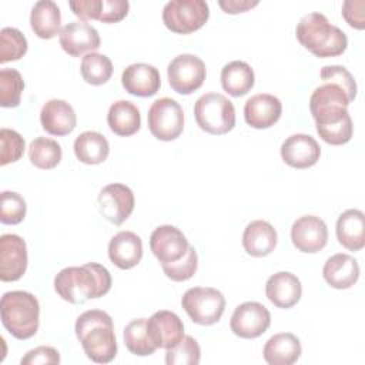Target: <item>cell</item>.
<instances>
[{"label": "cell", "mask_w": 365, "mask_h": 365, "mask_svg": "<svg viewBox=\"0 0 365 365\" xmlns=\"http://www.w3.org/2000/svg\"><path fill=\"white\" fill-rule=\"evenodd\" d=\"M200 345L190 335H184V338L175 346L165 349L167 365H197L200 364Z\"/></svg>", "instance_id": "obj_37"}, {"label": "cell", "mask_w": 365, "mask_h": 365, "mask_svg": "<svg viewBox=\"0 0 365 365\" xmlns=\"http://www.w3.org/2000/svg\"><path fill=\"white\" fill-rule=\"evenodd\" d=\"M198 267V255L192 245L188 247L187 252L182 258L174 261V262H164L161 264V268L167 278H170L174 282H182L190 279Z\"/></svg>", "instance_id": "obj_38"}, {"label": "cell", "mask_w": 365, "mask_h": 365, "mask_svg": "<svg viewBox=\"0 0 365 365\" xmlns=\"http://www.w3.org/2000/svg\"><path fill=\"white\" fill-rule=\"evenodd\" d=\"M194 117L198 127L212 135L227 134L235 125L234 104L220 93L202 94L194 104Z\"/></svg>", "instance_id": "obj_5"}, {"label": "cell", "mask_w": 365, "mask_h": 365, "mask_svg": "<svg viewBox=\"0 0 365 365\" xmlns=\"http://www.w3.org/2000/svg\"><path fill=\"white\" fill-rule=\"evenodd\" d=\"M297 40L319 58L341 56L348 47L346 34L318 11L305 14L297 24Z\"/></svg>", "instance_id": "obj_3"}, {"label": "cell", "mask_w": 365, "mask_h": 365, "mask_svg": "<svg viewBox=\"0 0 365 365\" xmlns=\"http://www.w3.org/2000/svg\"><path fill=\"white\" fill-rule=\"evenodd\" d=\"M27 205L24 198L14 191H3L0 195V221L3 224L16 225L26 217Z\"/></svg>", "instance_id": "obj_39"}, {"label": "cell", "mask_w": 365, "mask_h": 365, "mask_svg": "<svg viewBox=\"0 0 365 365\" xmlns=\"http://www.w3.org/2000/svg\"><path fill=\"white\" fill-rule=\"evenodd\" d=\"M27 53V38L14 27H4L0 31V63L20 60Z\"/></svg>", "instance_id": "obj_36"}, {"label": "cell", "mask_w": 365, "mask_h": 365, "mask_svg": "<svg viewBox=\"0 0 365 365\" xmlns=\"http://www.w3.org/2000/svg\"><path fill=\"white\" fill-rule=\"evenodd\" d=\"M254 70L245 61H230L221 70V86L232 97L245 96L254 87Z\"/></svg>", "instance_id": "obj_30"}, {"label": "cell", "mask_w": 365, "mask_h": 365, "mask_svg": "<svg viewBox=\"0 0 365 365\" xmlns=\"http://www.w3.org/2000/svg\"><path fill=\"white\" fill-rule=\"evenodd\" d=\"M319 76L324 83H332L341 87L351 101H354V98L356 97L355 78L344 66H324Z\"/></svg>", "instance_id": "obj_41"}, {"label": "cell", "mask_w": 365, "mask_h": 365, "mask_svg": "<svg viewBox=\"0 0 365 365\" xmlns=\"http://www.w3.org/2000/svg\"><path fill=\"white\" fill-rule=\"evenodd\" d=\"M301 352V342L294 334L279 332L265 342L262 356L269 365H292L299 359Z\"/></svg>", "instance_id": "obj_26"}, {"label": "cell", "mask_w": 365, "mask_h": 365, "mask_svg": "<svg viewBox=\"0 0 365 365\" xmlns=\"http://www.w3.org/2000/svg\"><path fill=\"white\" fill-rule=\"evenodd\" d=\"M210 17L208 3L204 0H171L163 9L164 26L177 34L200 30Z\"/></svg>", "instance_id": "obj_7"}, {"label": "cell", "mask_w": 365, "mask_h": 365, "mask_svg": "<svg viewBox=\"0 0 365 365\" xmlns=\"http://www.w3.org/2000/svg\"><path fill=\"white\" fill-rule=\"evenodd\" d=\"M364 9H365L364 0H348L342 4V17L351 27L356 30H364L365 29Z\"/></svg>", "instance_id": "obj_46"}, {"label": "cell", "mask_w": 365, "mask_h": 365, "mask_svg": "<svg viewBox=\"0 0 365 365\" xmlns=\"http://www.w3.org/2000/svg\"><path fill=\"white\" fill-rule=\"evenodd\" d=\"M282 114V103L278 97L267 93L255 94L245 101L244 118L252 128L262 130L272 127Z\"/></svg>", "instance_id": "obj_19"}, {"label": "cell", "mask_w": 365, "mask_h": 365, "mask_svg": "<svg viewBox=\"0 0 365 365\" xmlns=\"http://www.w3.org/2000/svg\"><path fill=\"white\" fill-rule=\"evenodd\" d=\"M0 165L4 167L10 163L19 161L26 150L24 138L16 131L10 128L0 130Z\"/></svg>", "instance_id": "obj_40"}, {"label": "cell", "mask_w": 365, "mask_h": 365, "mask_svg": "<svg viewBox=\"0 0 365 365\" xmlns=\"http://www.w3.org/2000/svg\"><path fill=\"white\" fill-rule=\"evenodd\" d=\"M271 324L269 311L259 302L247 301L240 304L230 321L231 331L244 339H252L262 335Z\"/></svg>", "instance_id": "obj_11"}, {"label": "cell", "mask_w": 365, "mask_h": 365, "mask_svg": "<svg viewBox=\"0 0 365 365\" xmlns=\"http://www.w3.org/2000/svg\"><path fill=\"white\" fill-rule=\"evenodd\" d=\"M291 241L298 251L315 254L328 242V227L317 215H302L291 227Z\"/></svg>", "instance_id": "obj_14"}, {"label": "cell", "mask_w": 365, "mask_h": 365, "mask_svg": "<svg viewBox=\"0 0 365 365\" xmlns=\"http://www.w3.org/2000/svg\"><path fill=\"white\" fill-rule=\"evenodd\" d=\"M282 161L292 168H309L315 165L321 155V147L317 140L308 134H292L284 140L279 148Z\"/></svg>", "instance_id": "obj_16"}, {"label": "cell", "mask_w": 365, "mask_h": 365, "mask_svg": "<svg viewBox=\"0 0 365 365\" xmlns=\"http://www.w3.org/2000/svg\"><path fill=\"white\" fill-rule=\"evenodd\" d=\"M24 90V80L14 68L0 70V106L4 108H14L20 104L21 93Z\"/></svg>", "instance_id": "obj_35"}, {"label": "cell", "mask_w": 365, "mask_h": 365, "mask_svg": "<svg viewBox=\"0 0 365 365\" xmlns=\"http://www.w3.org/2000/svg\"><path fill=\"white\" fill-rule=\"evenodd\" d=\"M40 123L46 133L51 135H67L77 125L74 108L64 100L51 98L40 111Z\"/></svg>", "instance_id": "obj_22"}, {"label": "cell", "mask_w": 365, "mask_h": 365, "mask_svg": "<svg viewBox=\"0 0 365 365\" xmlns=\"http://www.w3.org/2000/svg\"><path fill=\"white\" fill-rule=\"evenodd\" d=\"M218 6L228 14H238L248 11L258 6V1H251V0H220Z\"/></svg>", "instance_id": "obj_47"}, {"label": "cell", "mask_w": 365, "mask_h": 365, "mask_svg": "<svg viewBox=\"0 0 365 365\" xmlns=\"http://www.w3.org/2000/svg\"><path fill=\"white\" fill-rule=\"evenodd\" d=\"M124 90L135 97H151L161 87L158 70L147 63H134L124 68L121 74Z\"/></svg>", "instance_id": "obj_20"}, {"label": "cell", "mask_w": 365, "mask_h": 365, "mask_svg": "<svg viewBox=\"0 0 365 365\" xmlns=\"http://www.w3.org/2000/svg\"><path fill=\"white\" fill-rule=\"evenodd\" d=\"M107 123L114 134L120 137H130L141 127L140 110L128 100H118L110 106Z\"/></svg>", "instance_id": "obj_29"}, {"label": "cell", "mask_w": 365, "mask_h": 365, "mask_svg": "<svg viewBox=\"0 0 365 365\" xmlns=\"http://www.w3.org/2000/svg\"><path fill=\"white\" fill-rule=\"evenodd\" d=\"M61 13L57 3L51 0L37 1L30 13V26L34 34L43 40H50L60 34Z\"/></svg>", "instance_id": "obj_28"}, {"label": "cell", "mask_w": 365, "mask_h": 365, "mask_svg": "<svg viewBox=\"0 0 365 365\" xmlns=\"http://www.w3.org/2000/svg\"><path fill=\"white\" fill-rule=\"evenodd\" d=\"M338 242L349 250L359 251L365 247V215L361 210L349 208L336 220Z\"/></svg>", "instance_id": "obj_27"}, {"label": "cell", "mask_w": 365, "mask_h": 365, "mask_svg": "<svg viewBox=\"0 0 365 365\" xmlns=\"http://www.w3.org/2000/svg\"><path fill=\"white\" fill-rule=\"evenodd\" d=\"M76 335L88 359L108 364L117 355V339L111 317L101 309H88L76 321Z\"/></svg>", "instance_id": "obj_2"}, {"label": "cell", "mask_w": 365, "mask_h": 365, "mask_svg": "<svg viewBox=\"0 0 365 365\" xmlns=\"http://www.w3.org/2000/svg\"><path fill=\"white\" fill-rule=\"evenodd\" d=\"M21 365H43V364H60V354L53 346H37L30 349L20 361Z\"/></svg>", "instance_id": "obj_44"}, {"label": "cell", "mask_w": 365, "mask_h": 365, "mask_svg": "<svg viewBox=\"0 0 365 365\" xmlns=\"http://www.w3.org/2000/svg\"><path fill=\"white\" fill-rule=\"evenodd\" d=\"M0 317L14 338L29 339L36 335L40 325L38 299L27 291H9L1 297Z\"/></svg>", "instance_id": "obj_4"}, {"label": "cell", "mask_w": 365, "mask_h": 365, "mask_svg": "<svg viewBox=\"0 0 365 365\" xmlns=\"http://www.w3.org/2000/svg\"><path fill=\"white\" fill-rule=\"evenodd\" d=\"M123 336H124L125 348L134 355L148 356V355H153L157 349V346L153 344V341L148 336L145 318H137L128 322L124 328Z\"/></svg>", "instance_id": "obj_33"}, {"label": "cell", "mask_w": 365, "mask_h": 365, "mask_svg": "<svg viewBox=\"0 0 365 365\" xmlns=\"http://www.w3.org/2000/svg\"><path fill=\"white\" fill-rule=\"evenodd\" d=\"M110 271L97 262L63 268L54 278V289L70 304H84L106 295L111 288Z\"/></svg>", "instance_id": "obj_1"}, {"label": "cell", "mask_w": 365, "mask_h": 365, "mask_svg": "<svg viewBox=\"0 0 365 365\" xmlns=\"http://www.w3.org/2000/svg\"><path fill=\"white\" fill-rule=\"evenodd\" d=\"M168 83L171 88L182 96L198 90L207 76L204 61L194 54H180L174 57L167 67Z\"/></svg>", "instance_id": "obj_10"}, {"label": "cell", "mask_w": 365, "mask_h": 365, "mask_svg": "<svg viewBox=\"0 0 365 365\" xmlns=\"http://www.w3.org/2000/svg\"><path fill=\"white\" fill-rule=\"evenodd\" d=\"M130 3L127 0H103L100 19L101 23H118L128 14Z\"/></svg>", "instance_id": "obj_43"}, {"label": "cell", "mask_w": 365, "mask_h": 365, "mask_svg": "<svg viewBox=\"0 0 365 365\" xmlns=\"http://www.w3.org/2000/svg\"><path fill=\"white\" fill-rule=\"evenodd\" d=\"M349 103L351 100L341 87L325 83L312 91L309 97V111L317 125H328L349 115Z\"/></svg>", "instance_id": "obj_8"}, {"label": "cell", "mask_w": 365, "mask_h": 365, "mask_svg": "<svg viewBox=\"0 0 365 365\" xmlns=\"http://www.w3.org/2000/svg\"><path fill=\"white\" fill-rule=\"evenodd\" d=\"M81 76L91 86H101L113 76V63L106 54L88 53L83 57L80 66Z\"/></svg>", "instance_id": "obj_34"}, {"label": "cell", "mask_w": 365, "mask_h": 365, "mask_svg": "<svg viewBox=\"0 0 365 365\" xmlns=\"http://www.w3.org/2000/svg\"><path fill=\"white\" fill-rule=\"evenodd\" d=\"M278 235L275 228L264 220L251 221L242 234V247L251 257H265L277 247Z\"/></svg>", "instance_id": "obj_25"}, {"label": "cell", "mask_w": 365, "mask_h": 365, "mask_svg": "<svg viewBox=\"0 0 365 365\" xmlns=\"http://www.w3.org/2000/svg\"><path fill=\"white\" fill-rule=\"evenodd\" d=\"M27 245L17 234L0 237V279L3 282L19 281L27 269Z\"/></svg>", "instance_id": "obj_13"}, {"label": "cell", "mask_w": 365, "mask_h": 365, "mask_svg": "<svg viewBox=\"0 0 365 365\" xmlns=\"http://www.w3.org/2000/svg\"><path fill=\"white\" fill-rule=\"evenodd\" d=\"M190 247L187 237L174 225H160L150 237V248L154 257L161 262H174L184 257Z\"/></svg>", "instance_id": "obj_15"}, {"label": "cell", "mask_w": 365, "mask_h": 365, "mask_svg": "<svg viewBox=\"0 0 365 365\" xmlns=\"http://www.w3.org/2000/svg\"><path fill=\"white\" fill-rule=\"evenodd\" d=\"M147 332L157 348L168 349L184 338V324L175 312L161 309L147 319Z\"/></svg>", "instance_id": "obj_18"}, {"label": "cell", "mask_w": 365, "mask_h": 365, "mask_svg": "<svg viewBox=\"0 0 365 365\" xmlns=\"http://www.w3.org/2000/svg\"><path fill=\"white\" fill-rule=\"evenodd\" d=\"M108 258L120 269H131L143 258V241L133 231H120L108 242Z\"/></svg>", "instance_id": "obj_23"}, {"label": "cell", "mask_w": 365, "mask_h": 365, "mask_svg": "<svg viewBox=\"0 0 365 365\" xmlns=\"http://www.w3.org/2000/svg\"><path fill=\"white\" fill-rule=\"evenodd\" d=\"M181 307L192 322L198 325L217 324L225 309V298L221 291L211 287H194L184 292Z\"/></svg>", "instance_id": "obj_6"}, {"label": "cell", "mask_w": 365, "mask_h": 365, "mask_svg": "<svg viewBox=\"0 0 365 365\" xmlns=\"http://www.w3.org/2000/svg\"><path fill=\"white\" fill-rule=\"evenodd\" d=\"M110 144L107 138L97 131H84L74 141V154L80 163L97 165L107 160Z\"/></svg>", "instance_id": "obj_31"}, {"label": "cell", "mask_w": 365, "mask_h": 365, "mask_svg": "<svg viewBox=\"0 0 365 365\" xmlns=\"http://www.w3.org/2000/svg\"><path fill=\"white\" fill-rule=\"evenodd\" d=\"M61 145L47 137H37L29 145V160L40 170H51L61 161Z\"/></svg>", "instance_id": "obj_32"}, {"label": "cell", "mask_w": 365, "mask_h": 365, "mask_svg": "<svg viewBox=\"0 0 365 365\" xmlns=\"http://www.w3.org/2000/svg\"><path fill=\"white\" fill-rule=\"evenodd\" d=\"M103 0H71L68 6L71 11L84 23L87 20H98Z\"/></svg>", "instance_id": "obj_45"}, {"label": "cell", "mask_w": 365, "mask_h": 365, "mask_svg": "<svg viewBox=\"0 0 365 365\" xmlns=\"http://www.w3.org/2000/svg\"><path fill=\"white\" fill-rule=\"evenodd\" d=\"M58 41L61 48L71 57L94 53L101 43L98 31L84 21H71L66 24L58 34Z\"/></svg>", "instance_id": "obj_17"}, {"label": "cell", "mask_w": 365, "mask_h": 365, "mask_svg": "<svg viewBox=\"0 0 365 365\" xmlns=\"http://www.w3.org/2000/svg\"><path fill=\"white\" fill-rule=\"evenodd\" d=\"M100 214L114 225H121L134 210V192L121 182H113L100 191L97 197Z\"/></svg>", "instance_id": "obj_12"}, {"label": "cell", "mask_w": 365, "mask_h": 365, "mask_svg": "<svg viewBox=\"0 0 365 365\" xmlns=\"http://www.w3.org/2000/svg\"><path fill=\"white\" fill-rule=\"evenodd\" d=\"M265 295L277 308L288 309L298 304L302 295V285L297 275L288 271L272 274L265 284Z\"/></svg>", "instance_id": "obj_21"}, {"label": "cell", "mask_w": 365, "mask_h": 365, "mask_svg": "<svg viewBox=\"0 0 365 365\" xmlns=\"http://www.w3.org/2000/svg\"><path fill=\"white\" fill-rule=\"evenodd\" d=\"M322 275L329 287L335 289H348L359 278V265L352 255L338 252L325 261Z\"/></svg>", "instance_id": "obj_24"}, {"label": "cell", "mask_w": 365, "mask_h": 365, "mask_svg": "<svg viewBox=\"0 0 365 365\" xmlns=\"http://www.w3.org/2000/svg\"><path fill=\"white\" fill-rule=\"evenodd\" d=\"M317 133L325 143H328L331 145L346 144L352 138V133H354L351 115H348L344 120L334 123V124L317 125Z\"/></svg>", "instance_id": "obj_42"}, {"label": "cell", "mask_w": 365, "mask_h": 365, "mask_svg": "<svg viewBox=\"0 0 365 365\" xmlns=\"http://www.w3.org/2000/svg\"><path fill=\"white\" fill-rule=\"evenodd\" d=\"M148 128L160 141H173L178 138L184 130L182 107L170 97L155 100L147 114Z\"/></svg>", "instance_id": "obj_9"}]
</instances>
